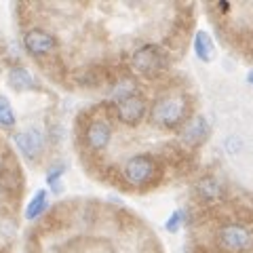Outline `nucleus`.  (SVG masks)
Instances as JSON below:
<instances>
[{
    "label": "nucleus",
    "instance_id": "nucleus-1",
    "mask_svg": "<svg viewBox=\"0 0 253 253\" xmlns=\"http://www.w3.org/2000/svg\"><path fill=\"white\" fill-rule=\"evenodd\" d=\"M190 116V101L186 95L181 93H167L158 97L152 110H150V121L156 126L163 129H175V126H184Z\"/></svg>",
    "mask_w": 253,
    "mask_h": 253
},
{
    "label": "nucleus",
    "instance_id": "nucleus-2",
    "mask_svg": "<svg viewBox=\"0 0 253 253\" xmlns=\"http://www.w3.org/2000/svg\"><path fill=\"white\" fill-rule=\"evenodd\" d=\"M215 241L219 247L228 253L253 251V230L245 224H236V221H228V224L219 226Z\"/></svg>",
    "mask_w": 253,
    "mask_h": 253
},
{
    "label": "nucleus",
    "instance_id": "nucleus-3",
    "mask_svg": "<svg viewBox=\"0 0 253 253\" xmlns=\"http://www.w3.org/2000/svg\"><path fill=\"white\" fill-rule=\"evenodd\" d=\"M131 68L141 76L154 78L158 74H163L165 68H167V53L158 44H141L131 55Z\"/></svg>",
    "mask_w": 253,
    "mask_h": 253
},
{
    "label": "nucleus",
    "instance_id": "nucleus-4",
    "mask_svg": "<svg viewBox=\"0 0 253 253\" xmlns=\"http://www.w3.org/2000/svg\"><path fill=\"white\" fill-rule=\"evenodd\" d=\"M156 175H158V165L154 161V156H150V154H135V156L126 158V163L123 165L125 181L135 188L150 186Z\"/></svg>",
    "mask_w": 253,
    "mask_h": 253
},
{
    "label": "nucleus",
    "instance_id": "nucleus-5",
    "mask_svg": "<svg viewBox=\"0 0 253 253\" xmlns=\"http://www.w3.org/2000/svg\"><path fill=\"white\" fill-rule=\"evenodd\" d=\"M146 112H148V104L141 95H131V97L116 104V118L129 126H135L137 123L144 121Z\"/></svg>",
    "mask_w": 253,
    "mask_h": 253
},
{
    "label": "nucleus",
    "instance_id": "nucleus-6",
    "mask_svg": "<svg viewBox=\"0 0 253 253\" xmlns=\"http://www.w3.org/2000/svg\"><path fill=\"white\" fill-rule=\"evenodd\" d=\"M84 139L93 152H101L112 141V125L108 118H93L84 131Z\"/></svg>",
    "mask_w": 253,
    "mask_h": 253
},
{
    "label": "nucleus",
    "instance_id": "nucleus-7",
    "mask_svg": "<svg viewBox=\"0 0 253 253\" xmlns=\"http://www.w3.org/2000/svg\"><path fill=\"white\" fill-rule=\"evenodd\" d=\"M23 46L32 55H49L57 49V38L42 28H32L23 36Z\"/></svg>",
    "mask_w": 253,
    "mask_h": 253
},
{
    "label": "nucleus",
    "instance_id": "nucleus-8",
    "mask_svg": "<svg viewBox=\"0 0 253 253\" xmlns=\"http://www.w3.org/2000/svg\"><path fill=\"white\" fill-rule=\"evenodd\" d=\"M211 133V126H209V121L205 116H192L188 118V123L181 126L179 131V139L184 141L186 146H201L205 139L209 137Z\"/></svg>",
    "mask_w": 253,
    "mask_h": 253
},
{
    "label": "nucleus",
    "instance_id": "nucleus-9",
    "mask_svg": "<svg viewBox=\"0 0 253 253\" xmlns=\"http://www.w3.org/2000/svg\"><path fill=\"white\" fill-rule=\"evenodd\" d=\"M13 139H15V146L19 148V152L26 156V158L38 156V154L42 152V148H44L42 133L38 131V129H34V126H30V129H26V131H19Z\"/></svg>",
    "mask_w": 253,
    "mask_h": 253
},
{
    "label": "nucleus",
    "instance_id": "nucleus-10",
    "mask_svg": "<svg viewBox=\"0 0 253 253\" xmlns=\"http://www.w3.org/2000/svg\"><path fill=\"white\" fill-rule=\"evenodd\" d=\"M196 194L203 203H217L224 199V186L213 175H205L196 181Z\"/></svg>",
    "mask_w": 253,
    "mask_h": 253
},
{
    "label": "nucleus",
    "instance_id": "nucleus-11",
    "mask_svg": "<svg viewBox=\"0 0 253 253\" xmlns=\"http://www.w3.org/2000/svg\"><path fill=\"white\" fill-rule=\"evenodd\" d=\"M194 53H196V57H199L201 61H205V63H209L213 59V55H215L213 41H211V36L205 30L196 32V36H194Z\"/></svg>",
    "mask_w": 253,
    "mask_h": 253
},
{
    "label": "nucleus",
    "instance_id": "nucleus-12",
    "mask_svg": "<svg viewBox=\"0 0 253 253\" xmlns=\"http://www.w3.org/2000/svg\"><path fill=\"white\" fill-rule=\"evenodd\" d=\"M9 84L17 91H28L34 86V78L26 68H13L9 72Z\"/></svg>",
    "mask_w": 253,
    "mask_h": 253
},
{
    "label": "nucleus",
    "instance_id": "nucleus-13",
    "mask_svg": "<svg viewBox=\"0 0 253 253\" xmlns=\"http://www.w3.org/2000/svg\"><path fill=\"white\" fill-rule=\"evenodd\" d=\"M49 207V201H46V192L44 190H38V192L34 194V199L30 201V205H28V209H26V217L30 219V221H34V219H38L42 215V211Z\"/></svg>",
    "mask_w": 253,
    "mask_h": 253
},
{
    "label": "nucleus",
    "instance_id": "nucleus-14",
    "mask_svg": "<svg viewBox=\"0 0 253 253\" xmlns=\"http://www.w3.org/2000/svg\"><path fill=\"white\" fill-rule=\"evenodd\" d=\"M15 123L17 121H15V112L9 104V99H6L4 95H0V125L11 129V126H15Z\"/></svg>",
    "mask_w": 253,
    "mask_h": 253
},
{
    "label": "nucleus",
    "instance_id": "nucleus-15",
    "mask_svg": "<svg viewBox=\"0 0 253 253\" xmlns=\"http://www.w3.org/2000/svg\"><path fill=\"white\" fill-rule=\"evenodd\" d=\"M184 215H186V213L181 211V209H175V211H173L171 215H169L167 224H165V230L171 232V234H175L179 228H181V224H184Z\"/></svg>",
    "mask_w": 253,
    "mask_h": 253
},
{
    "label": "nucleus",
    "instance_id": "nucleus-16",
    "mask_svg": "<svg viewBox=\"0 0 253 253\" xmlns=\"http://www.w3.org/2000/svg\"><path fill=\"white\" fill-rule=\"evenodd\" d=\"M63 169H66V165H55V167H51V171H49V175H46V181L53 186V190L55 192H61V181H59V177L63 175Z\"/></svg>",
    "mask_w": 253,
    "mask_h": 253
},
{
    "label": "nucleus",
    "instance_id": "nucleus-17",
    "mask_svg": "<svg viewBox=\"0 0 253 253\" xmlns=\"http://www.w3.org/2000/svg\"><path fill=\"white\" fill-rule=\"evenodd\" d=\"M224 148H226V152H228V154H239L241 150H243V139H241L239 135H230V137H226Z\"/></svg>",
    "mask_w": 253,
    "mask_h": 253
},
{
    "label": "nucleus",
    "instance_id": "nucleus-18",
    "mask_svg": "<svg viewBox=\"0 0 253 253\" xmlns=\"http://www.w3.org/2000/svg\"><path fill=\"white\" fill-rule=\"evenodd\" d=\"M247 83H249V84H253V70H251V72L247 74Z\"/></svg>",
    "mask_w": 253,
    "mask_h": 253
}]
</instances>
